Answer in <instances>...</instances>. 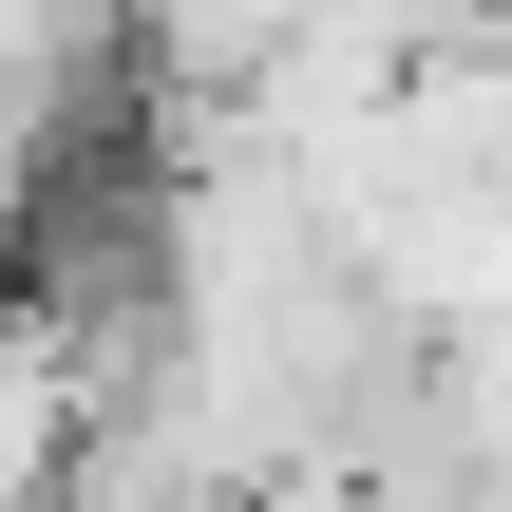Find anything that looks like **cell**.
<instances>
[{"instance_id": "cell-1", "label": "cell", "mask_w": 512, "mask_h": 512, "mask_svg": "<svg viewBox=\"0 0 512 512\" xmlns=\"http://www.w3.org/2000/svg\"><path fill=\"white\" fill-rule=\"evenodd\" d=\"M57 456H76V361L38 304H0V512H57Z\"/></svg>"}]
</instances>
